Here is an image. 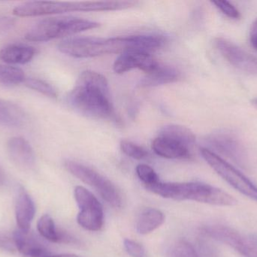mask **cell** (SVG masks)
<instances>
[{"label":"cell","mask_w":257,"mask_h":257,"mask_svg":"<svg viewBox=\"0 0 257 257\" xmlns=\"http://www.w3.org/2000/svg\"><path fill=\"white\" fill-rule=\"evenodd\" d=\"M160 63L151 53L145 51H126L120 54L114 63V71L117 74L124 73L133 69H139L146 74L154 72Z\"/></svg>","instance_id":"obj_10"},{"label":"cell","mask_w":257,"mask_h":257,"mask_svg":"<svg viewBox=\"0 0 257 257\" xmlns=\"http://www.w3.org/2000/svg\"><path fill=\"white\" fill-rule=\"evenodd\" d=\"M154 194L174 200H191L217 206H233L237 200L220 189L202 183H163L145 187Z\"/></svg>","instance_id":"obj_3"},{"label":"cell","mask_w":257,"mask_h":257,"mask_svg":"<svg viewBox=\"0 0 257 257\" xmlns=\"http://www.w3.org/2000/svg\"><path fill=\"white\" fill-rule=\"evenodd\" d=\"M17 250L29 257H46L49 251L46 246L31 231L17 229L13 233Z\"/></svg>","instance_id":"obj_13"},{"label":"cell","mask_w":257,"mask_h":257,"mask_svg":"<svg viewBox=\"0 0 257 257\" xmlns=\"http://www.w3.org/2000/svg\"><path fill=\"white\" fill-rule=\"evenodd\" d=\"M169 257H199L192 244L185 240H179L169 250Z\"/></svg>","instance_id":"obj_24"},{"label":"cell","mask_w":257,"mask_h":257,"mask_svg":"<svg viewBox=\"0 0 257 257\" xmlns=\"http://www.w3.org/2000/svg\"><path fill=\"white\" fill-rule=\"evenodd\" d=\"M213 4L226 16L232 19H239L241 17L239 11L232 4L227 1H213Z\"/></svg>","instance_id":"obj_27"},{"label":"cell","mask_w":257,"mask_h":257,"mask_svg":"<svg viewBox=\"0 0 257 257\" xmlns=\"http://www.w3.org/2000/svg\"><path fill=\"white\" fill-rule=\"evenodd\" d=\"M164 221L165 215L161 211L156 208H148L138 218L136 230L141 235H147L160 227Z\"/></svg>","instance_id":"obj_19"},{"label":"cell","mask_w":257,"mask_h":257,"mask_svg":"<svg viewBox=\"0 0 257 257\" xmlns=\"http://www.w3.org/2000/svg\"><path fill=\"white\" fill-rule=\"evenodd\" d=\"M7 151L12 161L18 167L32 168L34 165V150L30 143L22 137H13L7 143Z\"/></svg>","instance_id":"obj_12"},{"label":"cell","mask_w":257,"mask_h":257,"mask_svg":"<svg viewBox=\"0 0 257 257\" xmlns=\"http://www.w3.org/2000/svg\"><path fill=\"white\" fill-rule=\"evenodd\" d=\"M123 244L126 251L132 256L144 257L145 256V249L139 243L130 239H125Z\"/></svg>","instance_id":"obj_28"},{"label":"cell","mask_w":257,"mask_h":257,"mask_svg":"<svg viewBox=\"0 0 257 257\" xmlns=\"http://www.w3.org/2000/svg\"><path fill=\"white\" fill-rule=\"evenodd\" d=\"M27 121V114L20 106L0 99V125L9 128H21Z\"/></svg>","instance_id":"obj_17"},{"label":"cell","mask_w":257,"mask_h":257,"mask_svg":"<svg viewBox=\"0 0 257 257\" xmlns=\"http://www.w3.org/2000/svg\"><path fill=\"white\" fill-rule=\"evenodd\" d=\"M36 208L34 202L23 187L18 192L17 198L15 215L17 224L21 230H30V225L34 218Z\"/></svg>","instance_id":"obj_15"},{"label":"cell","mask_w":257,"mask_h":257,"mask_svg":"<svg viewBox=\"0 0 257 257\" xmlns=\"http://www.w3.org/2000/svg\"><path fill=\"white\" fill-rule=\"evenodd\" d=\"M250 42L253 48L257 51V19L253 21L250 28Z\"/></svg>","instance_id":"obj_31"},{"label":"cell","mask_w":257,"mask_h":257,"mask_svg":"<svg viewBox=\"0 0 257 257\" xmlns=\"http://www.w3.org/2000/svg\"><path fill=\"white\" fill-rule=\"evenodd\" d=\"M152 148L157 155L169 159H182L191 156L190 148L167 137L158 136L153 141Z\"/></svg>","instance_id":"obj_14"},{"label":"cell","mask_w":257,"mask_h":257,"mask_svg":"<svg viewBox=\"0 0 257 257\" xmlns=\"http://www.w3.org/2000/svg\"><path fill=\"white\" fill-rule=\"evenodd\" d=\"M205 234L227 244L244 257H257V247L250 241L232 228L224 226H209L204 228Z\"/></svg>","instance_id":"obj_9"},{"label":"cell","mask_w":257,"mask_h":257,"mask_svg":"<svg viewBox=\"0 0 257 257\" xmlns=\"http://www.w3.org/2000/svg\"><path fill=\"white\" fill-rule=\"evenodd\" d=\"M24 84L29 89L39 92L48 98H56L57 97L55 89L49 83L44 81V80L35 78H26Z\"/></svg>","instance_id":"obj_23"},{"label":"cell","mask_w":257,"mask_h":257,"mask_svg":"<svg viewBox=\"0 0 257 257\" xmlns=\"http://www.w3.org/2000/svg\"><path fill=\"white\" fill-rule=\"evenodd\" d=\"M15 21L9 17L0 16V33H7L13 29Z\"/></svg>","instance_id":"obj_30"},{"label":"cell","mask_w":257,"mask_h":257,"mask_svg":"<svg viewBox=\"0 0 257 257\" xmlns=\"http://www.w3.org/2000/svg\"><path fill=\"white\" fill-rule=\"evenodd\" d=\"M159 136L172 139L189 148L193 147L196 142V137L193 131L187 127L179 125H166L160 130Z\"/></svg>","instance_id":"obj_20"},{"label":"cell","mask_w":257,"mask_h":257,"mask_svg":"<svg viewBox=\"0 0 257 257\" xmlns=\"http://www.w3.org/2000/svg\"><path fill=\"white\" fill-rule=\"evenodd\" d=\"M75 199L80 212L77 217L78 224L86 230L97 232L104 225V211L102 204L84 187H75Z\"/></svg>","instance_id":"obj_7"},{"label":"cell","mask_w":257,"mask_h":257,"mask_svg":"<svg viewBox=\"0 0 257 257\" xmlns=\"http://www.w3.org/2000/svg\"><path fill=\"white\" fill-rule=\"evenodd\" d=\"M24 71L16 66L0 64V83L15 85L24 83L26 80Z\"/></svg>","instance_id":"obj_22"},{"label":"cell","mask_w":257,"mask_h":257,"mask_svg":"<svg viewBox=\"0 0 257 257\" xmlns=\"http://www.w3.org/2000/svg\"><path fill=\"white\" fill-rule=\"evenodd\" d=\"M211 147L230 158L238 164L245 162L244 147L238 138L228 132H217L211 134L206 139Z\"/></svg>","instance_id":"obj_11"},{"label":"cell","mask_w":257,"mask_h":257,"mask_svg":"<svg viewBox=\"0 0 257 257\" xmlns=\"http://www.w3.org/2000/svg\"><path fill=\"white\" fill-rule=\"evenodd\" d=\"M99 24L74 17L50 18L35 24L25 35L30 42H47L51 39L66 37L99 27Z\"/></svg>","instance_id":"obj_4"},{"label":"cell","mask_w":257,"mask_h":257,"mask_svg":"<svg viewBox=\"0 0 257 257\" xmlns=\"http://www.w3.org/2000/svg\"><path fill=\"white\" fill-rule=\"evenodd\" d=\"M5 181V177H4V174L3 173V172H2L1 170H0V185H2V184L4 183Z\"/></svg>","instance_id":"obj_33"},{"label":"cell","mask_w":257,"mask_h":257,"mask_svg":"<svg viewBox=\"0 0 257 257\" xmlns=\"http://www.w3.org/2000/svg\"><path fill=\"white\" fill-rule=\"evenodd\" d=\"M251 241L257 245V235H253V236L251 237Z\"/></svg>","instance_id":"obj_34"},{"label":"cell","mask_w":257,"mask_h":257,"mask_svg":"<svg viewBox=\"0 0 257 257\" xmlns=\"http://www.w3.org/2000/svg\"><path fill=\"white\" fill-rule=\"evenodd\" d=\"M68 100L73 108L88 117L97 119L114 117L108 81L99 72L92 70L81 72Z\"/></svg>","instance_id":"obj_2"},{"label":"cell","mask_w":257,"mask_h":257,"mask_svg":"<svg viewBox=\"0 0 257 257\" xmlns=\"http://www.w3.org/2000/svg\"><path fill=\"white\" fill-rule=\"evenodd\" d=\"M166 37L159 34L133 35L120 37H78L65 39L57 45L60 52L77 58L94 57L126 51L151 53L163 48Z\"/></svg>","instance_id":"obj_1"},{"label":"cell","mask_w":257,"mask_h":257,"mask_svg":"<svg viewBox=\"0 0 257 257\" xmlns=\"http://www.w3.org/2000/svg\"><path fill=\"white\" fill-rule=\"evenodd\" d=\"M46 257H81L80 256H78V255L75 254H60V255H55V256H48Z\"/></svg>","instance_id":"obj_32"},{"label":"cell","mask_w":257,"mask_h":257,"mask_svg":"<svg viewBox=\"0 0 257 257\" xmlns=\"http://www.w3.org/2000/svg\"><path fill=\"white\" fill-rule=\"evenodd\" d=\"M136 173L145 187L154 185L160 181L155 170L148 164H139L136 167Z\"/></svg>","instance_id":"obj_25"},{"label":"cell","mask_w":257,"mask_h":257,"mask_svg":"<svg viewBox=\"0 0 257 257\" xmlns=\"http://www.w3.org/2000/svg\"><path fill=\"white\" fill-rule=\"evenodd\" d=\"M37 229L40 235L51 242L60 243V230L57 229L54 220L48 214L42 216L38 222Z\"/></svg>","instance_id":"obj_21"},{"label":"cell","mask_w":257,"mask_h":257,"mask_svg":"<svg viewBox=\"0 0 257 257\" xmlns=\"http://www.w3.org/2000/svg\"><path fill=\"white\" fill-rule=\"evenodd\" d=\"M252 104H253L254 107L257 109V98H255V99L252 101Z\"/></svg>","instance_id":"obj_35"},{"label":"cell","mask_w":257,"mask_h":257,"mask_svg":"<svg viewBox=\"0 0 257 257\" xmlns=\"http://www.w3.org/2000/svg\"><path fill=\"white\" fill-rule=\"evenodd\" d=\"M120 149L127 156L136 160L144 159L148 155V151L145 148L126 140L120 142Z\"/></svg>","instance_id":"obj_26"},{"label":"cell","mask_w":257,"mask_h":257,"mask_svg":"<svg viewBox=\"0 0 257 257\" xmlns=\"http://www.w3.org/2000/svg\"><path fill=\"white\" fill-rule=\"evenodd\" d=\"M180 72L175 68L169 66H160L151 73L147 74L139 83L142 88L157 87L163 84L175 82L180 78Z\"/></svg>","instance_id":"obj_18"},{"label":"cell","mask_w":257,"mask_h":257,"mask_svg":"<svg viewBox=\"0 0 257 257\" xmlns=\"http://www.w3.org/2000/svg\"><path fill=\"white\" fill-rule=\"evenodd\" d=\"M0 250L9 252V253H14L16 251L17 248L13 235L12 237L7 233L0 232Z\"/></svg>","instance_id":"obj_29"},{"label":"cell","mask_w":257,"mask_h":257,"mask_svg":"<svg viewBox=\"0 0 257 257\" xmlns=\"http://www.w3.org/2000/svg\"><path fill=\"white\" fill-rule=\"evenodd\" d=\"M214 45L232 66L247 73L257 75V57L223 38L215 39Z\"/></svg>","instance_id":"obj_8"},{"label":"cell","mask_w":257,"mask_h":257,"mask_svg":"<svg viewBox=\"0 0 257 257\" xmlns=\"http://www.w3.org/2000/svg\"><path fill=\"white\" fill-rule=\"evenodd\" d=\"M36 50L30 45L12 44L0 51V60L8 64H26L33 60Z\"/></svg>","instance_id":"obj_16"},{"label":"cell","mask_w":257,"mask_h":257,"mask_svg":"<svg viewBox=\"0 0 257 257\" xmlns=\"http://www.w3.org/2000/svg\"><path fill=\"white\" fill-rule=\"evenodd\" d=\"M201 154L220 178L241 194L257 202V187L248 178L210 149L202 148Z\"/></svg>","instance_id":"obj_6"},{"label":"cell","mask_w":257,"mask_h":257,"mask_svg":"<svg viewBox=\"0 0 257 257\" xmlns=\"http://www.w3.org/2000/svg\"><path fill=\"white\" fill-rule=\"evenodd\" d=\"M65 167L72 175L93 187L110 205L116 208L122 206L121 194L109 180L93 169L76 161H66Z\"/></svg>","instance_id":"obj_5"}]
</instances>
